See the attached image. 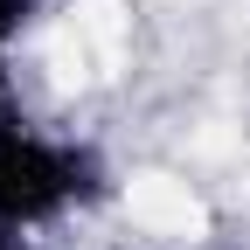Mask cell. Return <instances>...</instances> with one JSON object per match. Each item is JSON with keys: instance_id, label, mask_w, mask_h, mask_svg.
Returning <instances> with one entry per match:
<instances>
[{"instance_id": "6da1fadb", "label": "cell", "mask_w": 250, "mask_h": 250, "mask_svg": "<svg viewBox=\"0 0 250 250\" xmlns=\"http://www.w3.org/2000/svg\"><path fill=\"white\" fill-rule=\"evenodd\" d=\"M83 153L42 139L35 125L0 118V229H28L83 195Z\"/></svg>"}, {"instance_id": "7a4b0ae2", "label": "cell", "mask_w": 250, "mask_h": 250, "mask_svg": "<svg viewBox=\"0 0 250 250\" xmlns=\"http://www.w3.org/2000/svg\"><path fill=\"white\" fill-rule=\"evenodd\" d=\"M28 7H35V0H0V49H7V42L21 35V21H28Z\"/></svg>"}, {"instance_id": "3957f363", "label": "cell", "mask_w": 250, "mask_h": 250, "mask_svg": "<svg viewBox=\"0 0 250 250\" xmlns=\"http://www.w3.org/2000/svg\"><path fill=\"white\" fill-rule=\"evenodd\" d=\"M0 250H28V243H21V229H0Z\"/></svg>"}]
</instances>
